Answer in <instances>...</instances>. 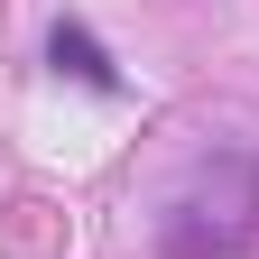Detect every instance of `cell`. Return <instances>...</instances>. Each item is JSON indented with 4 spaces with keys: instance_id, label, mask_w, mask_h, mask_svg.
Segmentation results:
<instances>
[{
    "instance_id": "obj_1",
    "label": "cell",
    "mask_w": 259,
    "mask_h": 259,
    "mask_svg": "<svg viewBox=\"0 0 259 259\" xmlns=\"http://www.w3.org/2000/svg\"><path fill=\"white\" fill-rule=\"evenodd\" d=\"M56 65H74L83 83H111V65H102V47H93L83 28H56Z\"/></svg>"
}]
</instances>
